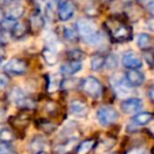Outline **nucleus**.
Instances as JSON below:
<instances>
[{"instance_id": "473e14b6", "label": "nucleus", "mask_w": 154, "mask_h": 154, "mask_svg": "<svg viewBox=\"0 0 154 154\" xmlns=\"http://www.w3.org/2000/svg\"><path fill=\"white\" fill-rule=\"evenodd\" d=\"M5 43H7V38L5 36V32L3 31H0V48L5 47Z\"/></svg>"}, {"instance_id": "7c9ffc66", "label": "nucleus", "mask_w": 154, "mask_h": 154, "mask_svg": "<svg viewBox=\"0 0 154 154\" xmlns=\"http://www.w3.org/2000/svg\"><path fill=\"white\" fill-rule=\"evenodd\" d=\"M126 154H150V153L146 149H143V148H132Z\"/></svg>"}, {"instance_id": "9b49d317", "label": "nucleus", "mask_w": 154, "mask_h": 154, "mask_svg": "<svg viewBox=\"0 0 154 154\" xmlns=\"http://www.w3.org/2000/svg\"><path fill=\"white\" fill-rule=\"evenodd\" d=\"M82 68V62L78 60H69L68 62H64L60 66V73L66 76H71V75L76 74L79 72Z\"/></svg>"}, {"instance_id": "9d476101", "label": "nucleus", "mask_w": 154, "mask_h": 154, "mask_svg": "<svg viewBox=\"0 0 154 154\" xmlns=\"http://www.w3.org/2000/svg\"><path fill=\"white\" fill-rule=\"evenodd\" d=\"M70 112L72 115L76 116V117H86L89 112L88 105L84 100L74 99L70 103Z\"/></svg>"}, {"instance_id": "6ab92c4d", "label": "nucleus", "mask_w": 154, "mask_h": 154, "mask_svg": "<svg viewBox=\"0 0 154 154\" xmlns=\"http://www.w3.org/2000/svg\"><path fill=\"white\" fill-rule=\"evenodd\" d=\"M95 139L90 138L82 141L79 145L77 146V154H88L95 146Z\"/></svg>"}, {"instance_id": "f3484780", "label": "nucleus", "mask_w": 154, "mask_h": 154, "mask_svg": "<svg viewBox=\"0 0 154 154\" xmlns=\"http://www.w3.org/2000/svg\"><path fill=\"white\" fill-rule=\"evenodd\" d=\"M106 57L101 54H94L91 57V69L93 71H100L105 66Z\"/></svg>"}, {"instance_id": "412c9836", "label": "nucleus", "mask_w": 154, "mask_h": 154, "mask_svg": "<svg viewBox=\"0 0 154 154\" xmlns=\"http://www.w3.org/2000/svg\"><path fill=\"white\" fill-rule=\"evenodd\" d=\"M15 139V134L11 128H0V143H12Z\"/></svg>"}, {"instance_id": "20e7f679", "label": "nucleus", "mask_w": 154, "mask_h": 154, "mask_svg": "<svg viewBox=\"0 0 154 154\" xmlns=\"http://www.w3.org/2000/svg\"><path fill=\"white\" fill-rule=\"evenodd\" d=\"M28 62L22 58H12L8 62H5L3 70L7 74L19 76V75L26 74L28 71Z\"/></svg>"}, {"instance_id": "dca6fc26", "label": "nucleus", "mask_w": 154, "mask_h": 154, "mask_svg": "<svg viewBox=\"0 0 154 154\" xmlns=\"http://www.w3.org/2000/svg\"><path fill=\"white\" fill-rule=\"evenodd\" d=\"M115 139L111 138H106L103 140H101L98 145L95 147V154H103L106 152H108L109 150H111L113 148V146L115 145Z\"/></svg>"}, {"instance_id": "1a4fd4ad", "label": "nucleus", "mask_w": 154, "mask_h": 154, "mask_svg": "<svg viewBox=\"0 0 154 154\" xmlns=\"http://www.w3.org/2000/svg\"><path fill=\"white\" fill-rule=\"evenodd\" d=\"M125 79L130 87H139L145 82V75L143 72L138 71V69L129 70L125 74Z\"/></svg>"}, {"instance_id": "72a5a7b5", "label": "nucleus", "mask_w": 154, "mask_h": 154, "mask_svg": "<svg viewBox=\"0 0 154 154\" xmlns=\"http://www.w3.org/2000/svg\"><path fill=\"white\" fill-rule=\"evenodd\" d=\"M0 1L5 5H15V3H19L20 0H0Z\"/></svg>"}, {"instance_id": "cd10ccee", "label": "nucleus", "mask_w": 154, "mask_h": 154, "mask_svg": "<svg viewBox=\"0 0 154 154\" xmlns=\"http://www.w3.org/2000/svg\"><path fill=\"white\" fill-rule=\"evenodd\" d=\"M77 84H79V82L77 80V78H66L64 80H61L60 87L62 89H72L75 88Z\"/></svg>"}, {"instance_id": "a878e982", "label": "nucleus", "mask_w": 154, "mask_h": 154, "mask_svg": "<svg viewBox=\"0 0 154 154\" xmlns=\"http://www.w3.org/2000/svg\"><path fill=\"white\" fill-rule=\"evenodd\" d=\"M68 57L70 60H78V61H82V60L86 57V55H85V53L82 51L75 49V50H71V51L69 52Z\"/></svg>"}, {"instance_id": "4468645a", "label": "nucleus", "mask_w": 154, "mask_h": 154, "mask_svg": "<svg viewBox=\"0 0 154 154\" xmlns=\"http://www.w3.org/2000/svg\"><path fill=\"white\" fill-rule=\"evenodd\" d=\"M137 45L143 51H151L153 48V38L148 33H141L137 38Z\"/></svg>"}, {"instance_id": "a211bd4d", "label": "nucleus", "mask_w": 154, "mask_h": 154, "mask_svg": "<svg viewBox=\"0 0 154 154\" xmlns=\"http://www.w3.org/2000/svg\"><path fill=\"white\" fill-rule=\"evenodd\" d=\"M48 146V143L47 140H45V138L43 136H41V135H37V136H35L34 138L32 139V141H31V150L32 151H42L43 148H45Z\"/></svg>"}, {"instance_id": "393cba45", "label": "nucleus", "mask_w": 154, "mask_h": 154, "mask_svg": "<svg viewBox=\"0 0 154 154\" xmlns=\"http://www.w3.org/2000/svg\"><path fill=\"white\" fill-rule=\"evenodd\" d=\"M38 128L40 129V130L47 132V133H52L56 130L57 126L54 125L52 122H48V120H40V122H38Z\"/></svg>"}, {"instance_id": "c9c22d12", "label": "nucleus", "mask_w": 154, "mask_h": 154, "mask_svg": "<svg viewBox=\"0 0 154 154\" xmlns=\"http://www.w3.org/2000/svg\"><path fill=\"white\" fill-rule=\"evenodd\" d=\"M5 55H2V54L0 53V66H2L3 61H5Z\"/></svg>"}, {"instance_id": "5701e85b", "label": "nucleus", "mask_w": 154, "mask_h": 154, "mask_svg": "<svg viewBox=\"0 0 154 154\" xmlns=\"http://www.w3.org/2000/svg\"><path fill=\"white\" fill-rule=\"evenodd\" d=\"M43 26H45V18L42 17V15L39 12L33 14L30 19V26H29L33 29L36 28L37 30H41L43 28Z\"/></svg>"}, {"instance_id": "f03ea898", "label": "nucleus", "mask_w": 154, "mask_h": 154, "mask_svg": "<svg viewBox=\"0 0 154 154\" xmlns=\"http://www.w3.org/2000/svg\"><path fill=\"white\" fill-rule=\"evenodd\" d=\"M82 91L92 98H99L103 92L101 82L94 76H89L80 82Z\"/></svg>"}, {"instance_id": "6e6552de", "label": "nucleus", "mask_w": 154, "mask_h": 154, "mask_svg": "<svg viewBox=\"0 0 154 154\" xmlns=\"http://www.w3.org/2000/svg\"><path fill=\"white\" fill-rule=\"evenodd\" d=\"M122 66L128 69V70H136V69H139L143 66L141 59L133 51L126 52L122 55Z\"/></svg>"}, {"instance_id": "c756f323", "label": "nucleus", "mask_w": 154, "mask_h": 154, "mask_svg": "<svg viewBox=\"0 0 154 154\" xmlns=\"http://www.w3.org/2000/svg\"><path fill=\"white\" fill-rule=\"evenodd\" d=\"M9 82L10 80H9V76H8V75H5V73L0 74V91L3 90V89L9 85Z\"/></svg>"}, {"instance_id": "f8f14e48", "label": "nucleus", "mask_w": 154, "mask_h": 154, "mask_svg": "<svg viewBox=\"0 0 154 154\" xmlns=\"http://www.w3.org/2000/svg\"><path fill=\"white\" fill-rule=\"evenodd\" d=\"M9 10L7 11L5 14V19L12 20V21H17L19 18H21L24 14V8L23 5H19V3H15V5H9Z\"/></svg>"}, {"instance_id": "f704fd0d", "label": "nucleus", "mask_w": 154, "mask_h": 154, "mask_svg": "<svg viewBox=\"0 0 154 154\" xmlns=\"http://www.w3.org/2000/svg\"><path fill=\"white\" fill-rule=\"evenodd\" d=\"M5 12L3 11V9L1 7H0V24L2 23V21L5 20Z\"/></svg>"}, {"instance_id": "bb28decb", "label": "nucleus", "mask_w": 154, "mask_h": 154, "mask_svg": "<svg viewBox=\"0 0 154 154\" xmlns=\"http://www.w3.org/2000/svg\"><path fill=\"white\" fill-rule=\"evenodd\" d=\"M64 38L70 42H75L78 39V34H77L76 30H73L71 28H66L64 29Z\"/></svg>"}, {"instance_id": "58836bf2", "label": "nucleus", "mask_w": 154, "mask_h": 154, "mask_svg": "<svg viewBox=\"0 0 154 154\" xmlns=\"http://www.w3.org/2000/svg\"><path fill=\"white\" fill-rule=\"evenodd\" d=\"M36 154H47V153H45V151H40V152H37Z\"/></svg>"}, {"instance_id": "f257e3e1", "label": "nucleus", "mask_w": 154, "mask_h": 154, "mask_svg": "<svg viewBox=\"0 0 154 154\" xmlns=\"http://www.w3.org/2000/svg\"><path fill=\"white\" fill-rule=\"evenodd\" d=\"M105 26L111 39L115 42H126L132 39V29L120 18H110L106 21Z\"/></svg>"}, {"instance_id": "2eb2a0df", "label": "nucleus", "mask_w": 154, "mask_h": 154, "mask_svg": "<svg viewBox=\"0 0 154 154\" xmlns=\"http://www.w3.org/2000/svg\"><path fill=\"white\" fill-rule=\"evenodd\" d=\"M153 119V114L150 112H140L136 113L132 118V122L136 126H146Z\"/></svg>"}, {"instance_id": "39448f33", "label": "nucleus", "mask_w": 154, "mask_h": 154, "mask_svg": "<svg viewBox=\"0 0 154 154\" xmlns=\"http://www.w3.org/2000/svg\"><path fill=\"white\" fill-rule=\"evenodd\" d=\"M76 32L86 40L89 37L96 34L98 30H97L96 23L93 20L89 19V18H82V19L77 20L76 22Z\"/></svg>"}, {"instance_id": "7ed1b4c3", "label": "nucleus", "mask_w": 154, "mask_h": 154, "mask_svg": "<svg viewBox=\"0 0 154 154\" xmlns=\"http://www.w3.org/2000/svg\"><path fill=\"white\" fill-rule=\"evenodd\" d=\"M118 112L111 106H101L96 111V118L97 122L103 127L111 126L117 122Z\"/></svg>"}, {"instance_id": "aec40b11", "label": "nucleus", "mask_w": 154, "mask_h": 154, "mask_svg": "<svg viewBox=\"0 0 154 154\" xmlns=\"http://www.w3.org/2000/svg\"><path fill=\"white\" fill-rule=\"evenodd\" d=\"M129 87L130 86L127 84L125 78H122V79L119 78V79L116 80V82H114V89H115L116 93H117L118 95H122V96L128 94L129 91H130V88H129Z\"/></svg>"}, {"instance_id": "4be33fe9", "label": "nucleus", "mask_w": 154, "mask_h": 154, "mask_svg": "<svg viewBox=\"0 0 154 154\" xmlns=\"http://www.w3.org/2000/svg\"><path fill=\"white\" fill-rule=\"evenodd\" d=\"M42 57L49 66H54L58 60L57 54L54 52V50L49 49V48H45L42 51Z\"/></svg>"}, {"instance_id": "ddd939ff", "label": "nucleus", "mask_w": 154, "mask_h": 154, "mask_svg": "<svg viewBox=\"0 0 154 154\" xmlns=\"http://www.w3.org/2000/svg\"><path fill=\"white\" fill-rule=\"evenodd\" d=\"M29 24H26V22H15V24L13 26L12 30L10 31V34L16 39H20L22 37H24L29 32Z\"/></svg>"}, {"instance_id": "a19ab883", "label": "nucleus", "mask_w": 154, "mask_h": 154, "mask_svg": "<svg viewBox=\"0 0 154 154\" xmlns=\"http://www.w3.org/2000/svg\"><path fill=\"white\" fill-rule=\"evenodd\" d=\"M112 154H118V153H112Z\"/></svg>"}, {"instance_id": "0eeeda50", "label": "nucleus", "mask_w": 154, "mask_h": 154, "mask_svg": "<svg viewBox=\"0 0 154 154\" xmlns=\"http://www.w3.org/2000/svg\"><path fill=\"white\" fill-rule=\"evenodd\" d=\"M143 100L137 97H130L120 103V109L125 114L137 113L143 108Z\"/></svg>"}, {"instance_id": "ea45409f", "label": "nucleus", "mask_w": 154, "mask_h": 154, "mask_svg": "<svg viewBox=\"0 0 154 154\" xmlns=\"http://www.w3.org/2000/svg\"><path fill=\"white\" fill-rule=\"evenodd\" d=\"M54 1H56V2H58V3H59L60 1H62V0H54Z\"/></svg>"}, {"instance_id": "c85d7f7f", "label": "nucleus", "mask_w": 154, "mask_h": 154, "mask_svg": "<svg viewBox=\"0 0 154 154\" xmlns=\"http://www.w3.org/2000/svg\"><path fill=\"white\" fill-rule=\"evenodd\" d=\"M0 154H15L11 143H0Z\"/></svg>"}, {"instance_id": "423d86ee", "label": "nucleus", "mask_w": 154, "mask_h": 154, "mask_svg": "<svg viewBox=\"0 0 154 154\" xmlns=\"http://www.w3.org/2000/svg\"><path fill=\"white\" fill-rule=\"evenodd\" d=\"M76 5L72 0H62L58 3L57 15L60 21H68L74 16Z\"/></svg>"}, {"instance_id": "2f4dec72", "label": "nucleus", "mask_w": 154, "mask_h": 154, "mask_svg": "<svg viewBox=\"0 0 154 154\" xmlns=\"http://www.w3.org/2000/svg\"><path fill=\"white\" fill-rule=\"evenodd\" d=\"M7 110H8V107L5 105V101H1L0 100V119L3 118L7 114Z\"/></svg>"}, {"instance_id": "e433bc0d", "label": "nucleus", "mask_w": 154, "mask_h": 154, "mask_svg": "<svg viewBox=\"0 0 154 154\" xmlns=\"http://www.w3.org/2000/svg\"><path fill=\"white\" fill-rule=\"evenodd\" d=\"M100 1H103V3H110L112 1H114V0H100Z\"/></svg>"}, {"instance_id": "4c0bfd02", "label": "nucleus", "mask_w": 154, "mask_h": 154, "mask_svg": "<svg viewBox=\"0 0 154 154\" xmlns=\"http://www.w3.org/2000/svg\"><path fill=\"white\" fill-rule=\"evenodd\" d=\"M138 1H140V2H149L151 0H138Z\"/></svg>"}, {"instance_id": "b1692460", "label": "nucleus", "mask_w": 154, "mask_h": 154, "mask_svg": "<svg viewBox=\"0 0 154 154\" xmlns=\"http://www.w3.org/2000/svg\"><path fill=\"white\" fill-rule=\"evenodd\" d=\"M76 143V137H72V138H68V140H66L63 143H60L57 148L55 149V151L58 154H64L66 152H69L70 150H72V146Z\"/></svg>"}]
</instances>
